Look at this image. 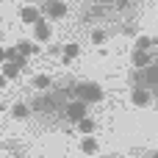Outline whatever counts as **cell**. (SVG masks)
<instances>
[{"instance_id": "1", "label": "cell", "mask_w": 158, "mask_h": 158, "mask_svg": "<svg viewBox=\"0 0 158 158\" xmlns=\"http://www.w3.org/2000/svg\"><path fill=\"white\" fill-rule=\"evenodd\" d=\"M75 94H78V100H83L86 106H89V103H100V100H103V86L94 83V81H81V83L75 86Z\"/></svg>"}, {"instance_id": "2", "label": "cell", "mask_w": 158, "mask_h": 158, "mask_svg": "<svg viewBox=\"0 0 158 158\" xmlns=\"http://www.w3.org/2000/svg\"><path fill=\"white\" fill-rule=\"evenodd\" d=\"M142 86L150 92H158V64H147L142 69Z\"/></svg>"}, {"instance_id": "3", "label": "cell", "mask_w": 158, "mask_h": 158, "mask_svg": "<svg viewBox=\"0 0 158 158\" xmlns=\"http://www.w3.org/2000/svg\"><path fill=\"white\" fill-rule=\"evenodd\" d=\"M64 111H67V119L78 122V119H83V117H86L89 106H86L83 100H75V103H67V106H64Z\"/></svg>"}, {"instance_id": "4", "label": "cell", "mask_w": 158, "mask_h": 158, "mask_svg": "<svg viewBox=\"0 0 158 158\" xmlns=\"http://www.w3.org/2000/svg\"><path fill=\"white\" fill-rule=\"evenodd\" d=\"M44 14H47L50 19H64V17H67V3H64V0H47Z\"/></svg>"}, {"instance_id": "5", "label": "cell", "mask_w": 158, "mask_h": 158, "mask_svg": "<svg viewBox=\"0 0 158 158\" xmlns=\"http://www.w3.org/2000/svg\"><path fill=\"white\" fill-rule=\"evenodd\" d=\"M131 100H133V106H150L153 92L144 89V86H133V89H131Z\"/></svg>"}, {"instance_id": "6", "label": "cell", "mask_w": 158, "mask_h": 158, "mask_svg": "<svg viewBox=\"0 0 158 158\" xmlns=\"http://www.w3.org/2000/svg\"><path fill=\"white\" fill-rule=\"evenodd\" d=\"M33 36H36V42H47L53 36V25L44 22V19H36L33 22Z\"/></svg>"}, {"instance_id": "7", "label": "cell", "mask_w": 158, "mask_h": 158, "mask_svg": "<svg viewBox=\"0 0 158 158\" xmlns=\"http://www.w3.org/2000/svg\"><path fill=\"white\" fill-rule=\"evenodd\" d=\"M131 61H133V67H136V69H144L147 64H153V56H150V50H133Z\"/></svg>"}, {"instance_id": "8", "label": "cell", "mask_w": 158, "mask_h": 158, "mask_svg": "<svg viewBox=\"0 0 158 158\" xmlns=\"http://www.w3.org/2000/svg\"><path fill=\"white\" fill-rule=\"evenodd\" d=\"M19 19L28 22V25H33V22L39 19V8H36V6H22V8H19Z\"/></svg>"}, {"instance_id": "9", "label": "cell", "mask_w": 158, "mask_h": 158, "mask_svg": "<svg viewBox=\"0 0 158 158\" xmlns=\"http://www.w3.org/2000/svg\"><path fill=\"white\" fill-rule=\"evenodd\" d=\"M14 50H17L22 58H28L31 53H36V44H33V42H28V39H19V42L14 44Z\"/></svg>"}, {"instance_id": "10", "label": "cell", "mask_w": 158, "mask_h": 158, "mask_svg": "<svg viewBox=\"0 0 158 158\" xmlns=\"http://www.w3.org/2000/svg\"><path fill=\"white\" fill-rule=\"evenodd\" d=\"M8 81H14V78H19V72H22V67L19 64H14V61H3V69H0Z\"/></svg>"}, {"instance_id": "11", "label": "cell", "mask_w": 158, "mask_h": 158, "mask_svg": "<svg viewBox=\"0 0 158 158\" xmlns=\"http://www.w3.org/2000/svg\"><path fill=\"white\" fill-rule=\"evenodd\" d=\"M11 117H14V119H28V117H31V106H28V103H14Z\"/></svg>"}, {"instance_id": "12", "label": "cell", "mask_w": 158, "mask_h": 158, "mask_svg": "<svg viewBox=\"0 0 158 158\" xmlns=\"http://www.w3.org/2000/svg\"><path fill=\"white\" fill-rule=\"evenodd\" d=\"M81 150L86 153V156H94L97 153V139L89 133V136H83V142H81Z\"/></svg>"}, {"instance_id": "13", "label": "cell", "mask_w": 158, "mask_h": 158, "mask_svg": "<svg viewBox=\"0 0 158 158\" xmlns=\"http://www.w3.org/2000/svg\"><path fill=\"white\" fill-rule=\"evenodd\" d=\"M33 86H36L39 92H47V89L53 86V78H50V75H36V78H33Z\"/></svg>"}, {"instance_id": "14", "label": "cell", "mask_w": 158, "mask_h": 158, "mask_svg": "<svg viewBox=\"0 0 158 158\" xmlns=\"http://www.w3.org/2000/svg\"><path fill=\"white\" fill-rule=\"evenodd\" d=\"M78 128H81V133H94V119L92 117H83V119H78Z\"/></svg>"}, {"instance_id": "15", "label": "cell", "mask_w": 158, "mask_h": 158, "mask_svg": "<svg viewBox=\"0 0 158 158\" xmlns=\"http://www.w3.org/2000/svg\"><path fill=\"white\" fill-rule=\"evenodd\" d=\"M78 53H81V44H64V61L78 58Z\"/></svg>"}, {"instance_id": "16", "label": "cell", "mask_w": 158, "mask_h": 158, "mask_svg": "<svg viewBox=\"0 0 158 158\" xmlns=\"http://www.w3.org/2000/svg\"><path fill=\"white\" fill-rule=\"evenodd\" d=\"M150 47H153V39L150 36H139L136 44H133V50H150Z\"/></svg>"}, {"instance_id": "17", "label": "cell", "mask_w": 158, "mask_h": 158, "mask_svg": "<svg viewBox=\"0 0 158 158\" xmlns=\"http://www.w3.org/2000/svg\"><path fill=\"white\" fill-rule=\"evenodd\" d=\"M92 42H94V44H103V42H106V31H94V33H92Z\"/></svg>"}, {"instance_id": "18", "label": "cell", "mask_w": 158, "mask_h": 158, "mask_svg": "<svg viewBox=\"0 0 158 158\" xmlns=\"http://www.w3.org/2000/svg\"><path fill=\"white\" fill-rule=\"evenodd\" d=\"M6 83H8V78H6V75L0 72V89H6Z\"/></svg>"}, {"instance_id": "19", "label": "cell", "mask_w": 158, "mask_h": 158, "mask_svg": "<svg viewBox=\"0 0 158 158\" xmlns=\"http://www.w3.org/2000/svg\"><path fill=\"white\" fill-rule=\"evenodd\" d=\"M3 61H6V50L0 47V64H3Z\"/></svg>"}, {"instance_id": "20", "label": "cell", "mask_w": 158, "mask_h": 158, "mask_svg": "<svg viewBox=\"0 0 158 158\" xmlns=\"http://www.w3.org/2000/svg\"><path fill=\"white\" fill-rule=\"evenodd\" d=\"M150 158H158V153H153V156H150Z\"/></svg>"}, {"instance_id": "21", "label": "cell", "mask_w": 158, "mask_h": 158, "mask_svg": "<svg viewBox=\"0 0 158 158\" xmlns=\"http://www.w3.org/2000/svg\"><path fill=\"white\" fill-rule=\"evenodd\" d=\"M103 3H106V6H108V3H111V0H103Z\"/></svg>"}]
</instances>
